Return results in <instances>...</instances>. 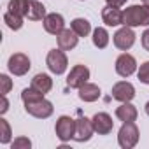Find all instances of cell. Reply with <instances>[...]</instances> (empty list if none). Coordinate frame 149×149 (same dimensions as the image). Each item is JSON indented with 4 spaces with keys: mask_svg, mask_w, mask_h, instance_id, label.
Instances as JSON below:
<instances>
[{
    "mask_svg": "<svg viewBox=\"0 0 149 149\" xmlns=\"http://www.w3.org/2000/svg\"><path fill=\"white\" fill-rule=\"evenodd\" d=\"M25 111H26L30 116L37 118V119H46V118H49V116L53 114V104L42 97V98H39V100L26 102V104H25Z\"/></svg>",
    "mask_w": 149,
    "mask_h": 149,
    "instance_id": "277c9868",
    "label": "cell"
},
{
    "mask_svg": "<svg viewBox=\"0 0 149 149\" xmlns=\"http://www.w3.org/2000/svg\"><path fill=\"white\" fill-rule=\"evenodd\" d=\"M91 123H93V130L98 135H109L114 128V121L107 112H97L91 118Z\"/></svg>",
    "mask_w": 149,
    "mask_h": 149,
    "instance_id": "30bf717a",
    "label": "cell"
},
{
    "mask_svg": "<svg viewBox=\"0 0 149 149\" xmlns=\"http://www.w3.org/2000/svg\"><path fill=\"white\" fill-rule=\"evenodd\" d=\"M79 98L83 102H95L100 98V88L93 83H86L79 88Z\"/></svg>",
    "mask_w": 149,
    "mask_h": 149,
    "instance_id": "e0dca14e",
    "label": "cell"
},
{
    "mask_svg": "<svg viewBox=\"0 0 149 149\" xmlns=\"http://www.w3.org/2000/svg\"><path fill=\"white\" fill-rule=\"evenodd\" d=\"M7 109H9V102H7V98H6V95H2V109H0V112H2V114H4V112H6Z\"/></svg>",
    "mask_w": 149,
    "mask_h": 149,
    "instance_id": "4dcf8cb0",
    "label": "cell"
},
{
    "mask_svg": "<svg viewBox=\"0 0 149 149\" xmlns=\"http://www.w3.org/2000/svg\"><path fill=\"white\" fill-rule=\"evenodd\" d=\"M123 25L126 26H149V6H130L123 11Z\"/></svg>",
    "mask_w": 149,
    "mask_h": 149,
    "instance_id": "6da1fadb",
    "label": "cell"
},
{
    "mask_svg": "<svg viewBox=\"0 0 149 149\" xmlns=\"http://www.w3.org/2000/svg\"><path fill=\"white\" fill-rule=\"evenodd\" d=\"M102 19L107 26H118L123 25V11H119V7H111L105 6L102 11Z\"/></svg>",
    "mask_w": 149,
    "mask_h": 149,
    "instance_id": "9a60e30c",
    "label": "cell"
},
{
    "mask_svg": "<svg viewBox=\"0 0 149 149\" xmlns=\"http://www.w3.org/2000/svg\"><path fill=\"white\" fill-rule=\"evenodd\" d=\"M135 44V33L132 30V26H123L114 33V46L121 51H128L132 46Z\"/></svg>",
    "mask_w": 149,
    "mask_h": 149,
    "instance_id": "ba28073f",
    "label": "cell"
},
{
    "mask_svg": "<svg viewBox=\"0 0 149 149\" xmlns=\"http://www.w3.org/2000/svg\"><path fill=\"white\" fill-rule=\"evenodd\" d=\"M46 63H47V68L56 74V76H61V74L67 70V65H68V60H67V54L63 53V49H51L47 53V58H46Z\"/></svg>",
    "mask_w": 149,
    "mask_h": 149,
    "instance_id": "3957f363",
    "label": "cell"
},
{
    "mask_svg": "<svg viewBox=\"0 0 149 149\" xmlns=\"http://www.w3.org/2000/svg\"><path fill=\"white\" fill-rule=\"evenodd\" d=\"M30 86L46 95V93H49L51 88H53V79L47 76V74H37V76L32 79V84H30Z\"/></svg>",
    "mask_w": 149,
    "mask_h": 149,
    "instance_id": "ac0fdd59",
    "label": "cell"
},
{
    "mask_svg": "<svg viewBox=\"0 0 149 149\" xmlns=\"http://www.w3.org/2000/svg\"><path fill=\"white\" fill-rule=\"evenodd\" d=\"M142 2H144V4H146V6H149V0H142Z\"/></svg>",
    "mask_w": 149,
    "mask_h": 149,
    "instance_id": "d6a6232c",
    "label": "cell"
},
{
    "mask_svg": "<svg viewBox=\"0 0 149 149\" xmlns=\"http://www.w3.org/2000/svg\"><path fill=\"white\" fill-rule=\"evenodd\" d=\"M135 70H137V61H135V58L132 54L123 53V54L118 56V60H116V72L121 77H130Z\"/></svg>",
    "mask_w": 149,
    "mask_h": 149,
    "instance_id": "9c48e42d",
    "label": "cell"
},
{
    "mask_svg": "<svg viewBox=\"0 0 149 149\" xmlns=\"http://www.w3.org/2000/svg\"><path fill=\"white\" fill-rule=\"evenodd\" d=\"M88 79H90V68L86 65H76L70 70L68 77H67V86L79 90L83 84L88 83Z\"/></svg>",
    "mask_w": 149,
    "mask_h": 149,
    "instance_id": "52a82bcc",
    "label": "cell"
},
{
    "mask_svg": "<svg viewBox=\"0 0 149 149\" xmlns=\"http://www.w3.org/2000/svg\"><path fill=\"white\" fill-rule=\"evenodd\" d=\"M46 16H47V14H46V7L39 2V0H30L26 18H28L30 21H40V19H44Z\"/></svg>",
    "mask_w": 149,
    "mask_h": 149,
    "instance_id": "d6986e66",
    "label": "cell"
},
{
    "mask_svg": "<svg viewBox=\"0 0 149 149\" xmlns=\"http://www.w3.org/2000/svg\"><path fill=\"white\" fill-rule=\"evenodd\" d=\"M30 58L25 54V53H14L11 58H9V61H7V68H9V72L13 74V76H18V77H21V76H25V74L30 70Z\"/></svg>",
    "mask_w": 149,
    "mask_h": 149,
    "instance_id": "8992f818",
    "label": "cell"
},
{
    "mask_svg": "<svg viewBox=\"0 0 149 149\" xmlns=\"http://www.w3.org/2000/svg\"><path fill=\"white\" fill-rule=\"evenodd\" d=\"M42 23H44V30L47 33H51V35H58V33H61L65 30V19L58 13H49L42 19Z\"/></svg>",
    "mask_w": 149,
    "mask_h": 149,
    "instance_id": "8fae6325",
    "label": "cell"
},
{
    "mask_svg": "<svg viewBox=\"0 0 149 149\" xmlns=\"http://www.w3.org/2000/svg\"><path fill=\"white\" fill-rule=\"evenodd\" d=\"M44 97V93H40V91H37L35 88H25L23 91H21V100L26 104V102H33V100H39V98H42Z\"/></svg>",
    "mask_w": 149,
    "mask_h": 149,
    "instance_id": "cb8c5ba5",
    "label": "cell"
},
{
    "mask_svg": "<svg viewBox=\"0 0 149 149\" xmlns=\"http://www.w3.org/2000/svg\"><path fill=\"white\" fill-rule=\"evenodd\" d=\"M137 116H139L137 107H135V105H132L130 102H123V104L116 109V118H118L119 121H123V123L135 121V119H137Z\"/></svg>",
    "mask_w": 149,
    "mask_h": 149,
    "instance_id": "2e32d148",
    "label": "cell"
},
{
    "mask_svg": "<svg viewBox=\"0 0 149 149\" xmlns=\"http://www.w3.org/2000/svg\"><path fill=\"white\" fill-rule=\"evenodd\" d=\"M93 123H91V119H88V118H79V119H76V135H74V139H76L77 142H86V140H90L91 139V135H93Z\"/></svg>",
    "mask_w": 149,
    "mask_h": 149,
    "instance_id": "4fadbf2b",
    "label": "cell"
},
{
    "mask_svg": "<svg viewBox=\"0 0 149 149\" xmlns=\"http://www.w3.org/2000/svg\"><path fill=\"white\" fill-rule=\"evenodd\" d=\"M28 6H30V0H9V13L18 14V16H26L28 14Z\"/></svg>",
    "mask_w": 149,
    "mask_h": 149,
    "instance_id": "44dd1931",
    "label": "cell"
},
{
    "mask_svg": "<svg viewBox=\"0 0 149 149\" xmlns=\"http://www.w3.org/2000/svg\"><path fill=\"white\" fill-rule=\"evenodd\" d=\"M30 146H32V142H30L26 137H19V139H16V140L11 144L13 149H30Z\"/></svg>",
    "mask_w": 149,
    "mask_h": 149,
    "instance_id": "4316f807",
    "label": "cell"
},
{
    "mask_svg": "<svg viewBox=\"0 0 149 149\" xmlns=\"http://www.w3.org/2000/svg\"><path fill=\"white\" fill-rule=\"evenodd\" d=\"M135 97V88L128 81H119L112 86V98L119 102H130Z\"/></svg>",
    "mask_w": 149,
    "mask_h": 149,
    "instance_id": "7c38bea8",
    "label": "cell"
},
{
    "mask_svg": "<svg viewBox=\"0 0 149 149\" xmlns=\"http://www.w3.org/2000/svg\"><path fill=\"white\" fill-rule=\"evenodd\" d=\"M0 128H2V133H0V142H2V144H9L11 142V126H9V123L4 118L0 119Z\"/></svg>",
    "mask_w": 149,
    "mask_h": 149,
    "instance_id": "d4e9b609",
    "label": "cell"
},
{
    "mask_svg": "<svg viewBox=\"0 0 149 149\" xmlns=\"http://www.w3.org/2000/svg\"><path fill=\"white\" fill-rule=\"evenodd\" d=\"M0 83H2V95H7L9 93V90L13 88V83H11V79H9V76H6V74H2L0 76Z\"/></svg>",
    "mask_w": 149,
    "mask_h": 149,
    "instance_id": "83f0119b",
    "label": "cell"
},
{
    "mask_svg": "<svg viewBox=\"0 0 149 149\" xmlns=\"http://www.w3.org/2000/svg\"><path fill=\"white\" fill-rule=\"evenodd\" d=\"M107 2V6H111V7H123L128 0H105Z\"/></svg>",
    "mask_w": 149,
    "mask_h": 149,
    "instance_id": "f546056e",
    "label": "cell"
},
{
    "mask_svg": "<svg viewBox=\"0 0 149 149\" xmlns=\"http://www.w3.org/2000/svg\"><path fill=\"white\" fill-rule=\"evenodd\" d=\"M146 114H147V116H149V102H147V104H146Z\"/></svg>",
    "mask_w": 149,
    "mask_h": 149,
    "instance_id": "1f68e13d",
    "label": "cell"
},
{
    "mask_svg": "<svg viewBox=\"0 0 149 149\" xmlns=\"http://www.w3.org/2000/svg\"><path fill=\"white\" fill-rule=\"evenodd\" d=\"M4 23L11 28V30H19L23 26V16H18V14H13V13H6L4 14Z\"/></svg>",
    "mask_w": 149,
    "mask_h": 149,
    "instance_id": "603a6c76",
    "label": "cell"
},
{
    "mask_svg": "<svg viewBox=\"0 0 149 149\" xmlns=\"http://www.w3.org/2000/svg\"><path fill=\"white\" fill-rule=\"evenodd\" d=\"M70 28L76 32L79 37H86L91 32V23L88 19H84V18H76V19L70 23Z\"/></svg>",
    "mask_w": 149,
    "mask_h": 149,
    "instance_id": "ffe728a7",
    "label": "cell"
},
{
    "mask_svg": "<svg viewBox=\"0 0 149 149\" xmlns=\"http://www.w3.org/2000/svg\"><path fill=\"white\" fill-rule=\"evenodd\" d=\"M139 81L144 84H149V61H144L139 68Z\"/></svg>",
    "mask_w": 149,
    "mask_h": 149,
    "instance_id": "484cf974",
    "label": "cell"
},
{
    "mask_svg": "<svg viewBox=\"0 0 149 149\" xmlns=\"http://www.w3.org/2000/svg\"><path fill=\"white\" fill-rule=\"evenodd\" d=\"M56 37H58V47L63 49V51L74 49V47L77 46V42H79V35L74 32L72 28H65V30H63L61 33H58Z\"/></svg>",
    "mask_w": 149,
    "mask_h": 149,
    "instance_id": "5bb4252c",
    "label": "cell"
},
{
    "mask_svg": "<svg viewBox=\"0 0 149 149\" xmlns=\"http://www.w3.org/2000/svg\"><path fill=\"white\" fill-rule=\"evenodd\" d=\"M54 132H56V137L61 142H67V140L74 139V135H76V119H72L70 116H60L56 119Z\"/></svg>",
    "mask_w": 149,
    "mask_h": 149,
    "instance_id": "5b68a950",
    "label": "cell"
},
{
    "mask_svg": "<svg viewBox=\"0 0 149 149\" xmlns=\"http://www.w3.org/2000/svg\"><path fill=\"white\" fill-rule=\"evenodd\" d=\"M118 142L123 149H132L137 146L139 142V128L133 121H128V123H123V126L119 128V133H118Z\"/></svg>",
    "mask_w": 149,
    "mask_h": 149,
    "instance_id": "7a4b0ae2",
    "label": "cell"
},
{
    "mask_svg": "<svg viewBox=\"0 0 149 149\" xmlns=\"http://www.w3.org/2000/svg\"><path fill=\"white\" fill-rule=\"evenodd\" d=\"M93 44H95V47H98V49L107 47V44H109V33H107L105 28L98 26V28L93 30Z\"/></svg>",
    "mask_w": 149,
    "mask_h": 149,
    "instance_id": "7402d4cb",
    "label": "cell"
},
{
    "mask_svg": "<svg viewBox=\"0 0 149 149\" xmlns=\"http://www.w3.org/2000/svg\"><path fill=\"white\" fill-rule=\"evenodd\" d=\"M140 42H142V47L146 49V51H149V28L142 33V37H140Z\"/></svg>",
    "mask_w": 149,
    "mask_h": 149,
    "instance_id": "f1b7e54d",
    "label": "cell"
}]
</instances>
